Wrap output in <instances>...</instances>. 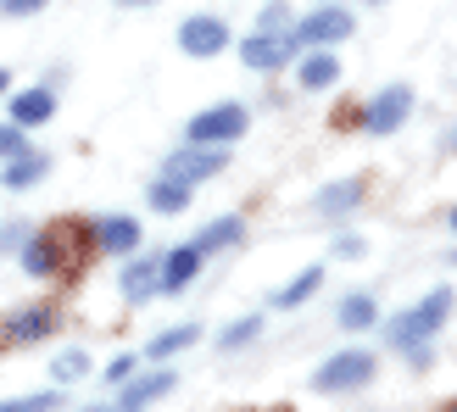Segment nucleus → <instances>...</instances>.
I'll return each mask as SVG.
<instances>
[{
	"mask_svg": "<svg viewBox=\"0 0 457 412\" xmlns=\"http://www.w3.org/2000/svg\"><path fill=\"white\" fill-rule=\"evenodd\" d=\"M446 312H452V290L441 284V290H429L424 301L413 307V312H402L396 324H391V346L396 351H413V346H424L429 334H436L441 324H446Z\"/></svg>",
	"mask_w": 457,
	"mask_h": 412,
	"instance_id": "1",
	"label": "nucleus"
},
{
	"mask_svg": "<svg viewBox=\"0 0 457 412\" xmlns=\"http://www.w3.org/2000/svg\"><path fill=\"white\" fill-rule=\"evenodd\" d=\"M369 379H374V357L369 351H340L312 374V391L318 396H340V391H357V384H369Z\"/></svg>",
	"mask_w": 457,
	"mask_h": 412,
	"instance_id": "2",
	"label": "nucleus"
},
{
	"mask_svg": "<svg viewBox=\"0 0 457 412\" xmlns=\"http://www.w3.org/2000/svg\"><path fill=\"white\" fill-rule=\"evenodd\" d=\"M245 123H251V118H245V106L223 101V106H207L201 118H190L185 140H190V145H223V140H240Z\"/></svg>",
	"mask_w": 457,
	"mask_h": 412,
	"instance_id": "3",
	"label": "nucleus"
},
{
	"mask_svg": "<svg viewBox=\"0 0 457 412\" xmlns=\"http://www.w3.org/2000/svg\"><path fill=\"white\" fill-rule=\"evenodd\" d=\"M223 162H228V156H223V145H179L173 156H168V178H179V185H201V178H218L223 173Z\"/></svg>",
	"mask_w": 457,
	"mask_h": 412,
	"instance_id": "4",
	"label": "nucleus"
},
{
	"mask_svg": "<svg viewBox=\"0 0 457 412\" xmlns=\"http://www.w3.org/2000/svg\"><path fill=\"white\" fill-rule=\"evenodd\" d=\"M352 39V12L346 6H318L295 22V45H340Z\"/></svg>",
	"mask_w": 457,
	"mask_h": 412,
	"instance_id": "5",
	"label": "nucleus"
},
{
	"mask_svg": "<svg viewBox=\"0 0 457 412\" xmlns=\"http://www.w3.org/2000/svg\"><path fill=\"white\" fill-rule=\"evenodd\" d=\"M179 51L195 56V62L228 51V22H223V17H190L185 29H179Z\"/></svg>",
	"mask_w": 457,
	"mask_h": 412,
	"instance_id": "6",
	"label": "nucleus"
},
{
	"mask_svg": "<svg viewBox=\"0 0 457 412\" xmlns=\"http://www.w3.org/2000/svg\"><path fill=\"white\" fill-rule=\"evenodd\" d=\"M407 111H413V89H407V84L379 89L374 106H369V134H396L407 123Z\"/></svg>",
	"mask_w": 457,
	"mask_h": 412,
	"instance_id": "7",
	"label": "nucleus"
},
{
	"mask_svg": "<svg viewBox=\"0 0 457 412\" xmlns=\"http://www.w3.org/2000/svg\"><path fill=\"white\" fill-rule=\"evenodd\" d=\"M290 51H295V39H285V34H262V29H257V34L240 45V62L257 67V73H273V67L290 62Z\"/></svg>",
	"mask_w": 457,
	"mask_h": 412,
	"instance_id": "8",
	"label": "nucleus"
},
{
	"mask_svg": "<svg viewBox=\"0 0 457 412\" xmlns=\"http://www.w3.org/2000/svg\"><path fill=\"white\" fill-rule=\"evenodd\" d=\"M22 268H29L34 279H56V273H62V235H56V228H45L39 240L22 245Z\"/></svg>",
	"mask_w": 457,
	"mask_h": 412,
	"instance_id": "9",
	"label": "nucleus"
},
{
	"mask_svg": "<svg viewBox=\"0 0 457 412\" xmlns=\"http://www.w3.org/2000/svg\"><path fill=\"white\" fill-rule=\"evenodd\" d=\"M201 262H207V251L201 245H179V251H168L162 257V290H190V279L201 273Z\"/></svg>",
	"mask_w": 457,
	"mask_h": 412,
	"instance_id": "10",
	"label": "nucleus"
},
{
	"mask_svg": "<svg viewBox=\"0 0 457 412\" xmlns=\"http://www.w3.org/2000/svg\"><path fill=\"white\" fill-rule=\"evenodd\" d=\"M156 290H162V262H151V257H140V262H129V273H123V295H129V307H140V301H151Z\"/></svg>",
	"mask_w": 457,
	"mask_h": 412,
	"instance_id": "11",
	"label": "nucleus"
},
{
	"mask_svg": "<svg viewBox=\"0 0 457 412\" xmlns=\"http://www.w3.org/2000/svg\"><path fill=\"white\" fill-rule=\"evenodd\" d=\"M51 111H56V95H51V89H22V95H12V123H22V128L51 123Z\"/></svg>",
	"mask_w": 457,
	"mask_h": 412,
	"instance_id": "12",
	"label": "nucleus"
},
{
	"mask_svg": "<svg viewBox=\"0 0 457 412\" xmlns=\"http://www.w3.org/2000/svg\"><path fill=\"white\" fill-rule=\"evenodd\" d=\"M96 245L129 257V251L140 245V223H134V218H101V223H96Z\"/></svg>",
	"mask_w": 457,
	"mask_h": 412,
	"instance_id": "13",
	"label": "nucleus"
},
{
	"mask_svg": "<svg viewBox=\"0 0 457 412\" xmlns=\"http://www.w3.org/2000/svg\"><path fill=\"white\" fill-rule=\"evenodd\" d=\"M168 391H173V374L156 368V374H145V379H123V401H118V407H145V401L168 396Z\"/></svg>",
	"mask_w": 457,
	"mask_h": 412,
	"instance_id": "14",
	"label": "nucleus"
},
{
	"mask_svg": "<svg viewBox=\"0 0 457 412\" xmlns=\"http://www.w3.org/2000/svg\"><path fill=\"white\" fill-rule=\"evenodd\" d=\"M45 173H51V162H45V156H34V151H22V156H12V162H6L0 185H6V190H29V185H39Z\"/></svg>",
	"mask_w": 457,
	"mask_h": 412,
	"instance_id": "15",
	"label": "nucleus"
},
{
	"mask_svg": "<svg viewBox=\"0 0 457 412\" xmlns=\"http://www.w3.org/2000/svg\"><path fill=\"white\" fill-rule=\"evenodd\" d=\"M295 78H302V89H329V84L340 78V62H335L329 51H318V45H312V56L295 67Z\"/></svg>",
	"mask_w": 457,
	"mask_h": 412,
	"instance_id": "16",
	"label": "nucleus"
},
{
	"mask_svg": "<svg viewBox=\"0 0 457 412\" xmlns=\"http://www.w3.org/2000/svg\"><path fill=\"white\" fill-rule=\"evenodd\" d=\"M12 340H45V334H56V312L51 307H29V312H17L12 324H6Z\"/></svg>",
	"mask_w": 457,
	"mask_h": 412,
	"instance_id": "17",
	"label": "nucleus"
},
{
	"mask_svg": "<svg viewBox=\"0 0 457 412\" xmlns=\"http://www.w3.org/2000/svg\"><path fill=\"white\" fill-rule=\"evenodd\" d=\"M318 290H324V268H307L302 279H290L279 295H273V307H302V301H312Z\"/></svg>",
	"mask_w": 457,
	"mask_h": 412,
	"instance_id": "18",
	"label": "nucleus"
},
{
	"mask_svg": "<svg viewBox=\"0 0 457 412\" xmlns=\"http://www.w3.org/2000/svg\"><path fill=\"white\" fill-rule=\"evenodd\" d=\"M369 324H379V307H374V295H346L340 301V329H369Z\"/></svg>",
	"mask_w": 457,
	"mask_h": 412,
	"instance_id": "19",
	"label": "nucleus"
},
{
	"mask_svg": "<svg viewBox=\"0 0 457 412\" xmlns=\"http://www.w3.org/2000/svg\"><path fill=\"white\" fill-rule=\"evenodd\" d=\"M151 206H156V212H185V206H190V185H179V178H156V185H151Z\"/></svg>",
	"mask_w": 457,
	"mask_h": 412,
	"instance_id": "20",
	"label": "nucleus"
},
{
	"mask_svg": "<svg viewBox=\"0 0 457 412\" xmlns=\"http://www.w3.org/2000/svg\"><path fill=\"white\" fill-rule=\"evenodd\" d=\"M357 201H362V185L346 178V185H329L324 195H318V212H346V206H357Z\"/></svg>",
	"mask_w": 457,
	"mask_h": 412,
	"instance_id": "21",
	"label": "nucleus"
},
{
	"mask_svg": "<svg viewBox=\"0 0 457 412\" xmlns=\"http://www.w3.org/2000/svg\"><path fill=\"white\" fill-rule=\"evenodd\" d=\"M240 240V218H218V223H207V228H201V251H218V245H235Z\"/></svg>",
	"mask_w": 457,
	"mask_h": 412,
	"instance_id": "22",
	"label": "nucleus"
},
{
	"mask_svg": "<svg viewBox=\"0 0 457 412\" xmlns=\"http://www.w3.org/2000/svg\"><path fill=\"white\" fill-rule=\"evenodd\" d=\"M190 340H195V324H185V329H168V334H156V340H151V351H145V357H173V351H185Z\"/></svg>",
	"mask_w": 457,
	"mask_h": 412,
	"instance_id": "23",
	"label": "nucleus"
},
{
	"mask_svg": "<svg viewBox=\"0 0 457 412\" xmlns=\"http://www.w3.org/2000/svg\"><path fill=\"white\" fill-rule=\"evenodd\" d=\"M251 334H262V317H240L235 329H223V334H218V346H223V351H235V346H245Z\"/></svg>",
	"mask_w": 457,
	"mask_h": 412,
	"instance_id": "24",
	"label": "nucleus"
},
{
	"mask_svg": "<svg viewBox=\"0 0 457 412\" xmlns=\"http://www.w3.org/2000/svg\"><path fill=\"white\" fill-rule=\"evenodd\" d=\"M29 151V140H22V123H0V162H12V156Z\"/></svg>",
	"mask_w": 457,
	"mask_h": 412,
	"instance_id": "25",
	"label": "nucleus"
},
{
	"mask_svg": "<svg viewBox=\"0 0 457 412\" xmlns=\"http://www.w3.org/2000/svg\"><path fill=\"white\" fill-rule=\"evenodd\" d=\"M84 374H89V357H84V351H62V357H56V379H62V384H67V379H84Z\"/></svg>",
	"mask_w": 457,
	"mask_h": 412,
	"instance_id": "26",
	"label": "nucleus"
},
{
	"mask_svg": "<svg viewBox=\"0 0 457 412\" xmlns=\"http://www.w3.org/2000/svg\"><path fill=\"white\" fill-rule=\"evenodd\" d=\"M45 407H56V391H45V396H17V401H6L0 412H45Z\"/></svg>",
	"mask_w": 457,
	"mask_h": 412,
	"instance_id": "27",
	"label": "nucleus"
},
{
	"mask_svg": "<svg viewBox=\"0 0 457 412\" xmlns=\"http://www.w3.org/2000/svg\"><path fill=\"white\" fill-rule=\"evenodd\" d=\"M134 368H140V357H134V351H123V357L106 368V379H112V384H123V379H134Z\"/></svg>",
	"mask_w": 457,
	"mask_h": 412,
	"instance_id": "28",
	"label": "nucleus"
},
{
	"mask_svg": "<svg viewBox=\"0 0 457 412\" xmlns=\"http://www.w3.org/2000/svg\"><path fill=\"white\" fill-rule=\"evenodd\" d=\"M45 6V0H0V12H6V17H34Z\"/></svg>",
	"mask_w": 457,
	"mask_h": 412,
	"instance_id": "29",
	"label": "nucleus"
},
{
	"mask_svg": "<svg viewBox=\"0 0 457 412\" xmlns=\"http://www.w3.org/2000/svg\"><path fill=\"white\" fill-rule=\"evenodd\" d=\"M257 29H262V34H285V6H268Z\"/></svg>",
	"mask_w": 457,
	"mask_h": 412,
	"instance_id": "30",
	"label": "nucleus"
},
{
	"mask_svg": "<svg viewBox=\"0 0 457 412\" xmlns=\"http://www.w3.org/2000/svg\"><path fill=\"white\" fill-rule=\"evenodd\" d=\"M6 89H12V73H6V67H0V95H6Z\"/></svg>",
	"mask_w": 457,
	"mask_h": 412,
	"instance_id": "31",
	"label": "nucleus"
},
{
	"mask_svg": "<svg viewBox=\"0 0 457 412\" xmlns=\"http://www.w3.org/2000/svg\"><path fill=\"white\" fill-rule=\"evenodd\" d=\"M118 6H151V0H118Z\"/></svg>",
	"mask_w": 457,
	"mask_h": 412,
	"instance_id": "32",
	"label": "nucleus"
},
{
	"mask_svg": "<svg viewBox=\"0 0 457 412\" xmlns=\"http://www.w3.org/2000/svg\"><path fill=\"white\" fill-rule=\"evenodd\" d=\"M446 223H452V228H457V206H452V218H446Z\"/></svg>",
	"mask_w": 457,
	"mask_h": 412,
	"instance_id": "33",
	"label": "nucleus"
},
{
	"mask_svg": "<svg viewBox=\"0 0 457 412\" xmlns=\"http://www.w3.org/2000/svg\"><path fill=\"white\" fill-rule=\"evenodd\" d=\"M369 6H379V0H369Z\"/></svg>",
	"mask_w": 457,
	"mask_h": 412,
	"instance_id": "34",
	"label": "nucleus"
}]
</instances>
